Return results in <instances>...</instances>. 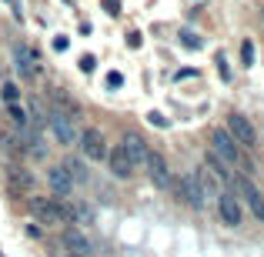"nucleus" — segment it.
I'll return each instance as SVG.
<instances>
[{
	"instance_id": "obj_1",
	"label": "nucleus",
	"mask_w": 264,
	"mask_h": 257,
	"mask_svg": "<svg viewBox=\"0 0 264 257\" xmlns=\"http://www.w3.org/2000/svg\"><path fill=\"white\" fill-rule=\"evenodd\" d=\"M30 214L40 224L54 227V224H64L67 220V204H60L57 197H30Z\"/></svg>"
},
{
	"instance_id": "obj_2",
	"label": "nucleus",
	"mask_w": 264,
	"mask_h": 257,
	"mask_svg": "<svg viewBox=\"0 0 264 257\" xmlns=\"http://www.w3.org/2000/svg\"><path fill=\"white\" fill-rule=\"evenodd\" d=\"M211 150H214L227 167H234L238 161H241V147H238V140H234L227 130H221V127L211 130Z\"/></svg>"
},
{
	"instance_id": "obj_3",
	"label": "nucleus",
	"mask_w": 264,
	"mask_h": 257,
	"mask_svg": "<svg viewBox=\"0 0 264 257\" xmlns=\"http://www.w3.org/2000/svg\"><path fill=\"white\" fill-rule=\"evenodd\" d=\"M77 144H80V154L87 161H107V140H104V134L97 127H84Z\"/></svg>"
},
{
	"instance_id": "obj_4",
	"label": "nucleus",
	"mask_w": 264,
	"mask_h": 257,
	"mask_svg": "<svg viewBox=\"0 0 264 257\" xmlns=\"http://www.w3.org/2000/svg\"><path fill=\"white\" fill-rule=\"evenodd\" d=\"M144 164H147V177H151L154 187H157V190H170L174 177H170V167H168V161H164V154H161V150H147Z\"/></svg>"
},
{
	"instance_id": "obj_5",
	"label": "nucleus",
	"mask_w": 264,
	"mask_h": 257,
	"mask_svg": "<svg viewBox=\"0 0 264 257\" xmlns=\"http://www.w3.org/2000/svg\"><path fill=\"white\" fill-rule=\"evenodd\" d=\"M227 134H231L241 147H247V150L258 147V130H254V124L247 120L244 114H231V117H227Z\"/></svg>"
},
{
	"instance_id": "obj_6",
	"label": "nucleus",
	"mask_w": 264,
	"mask_h": 257,
	"mask_svg": "<svg viewBox=\"0 0 264 257\" xmlns=\"http://www.w3.org/2000/svg\"><path fill=\"white\" fill-rule=\"evenodd\" d=\"M50 130H54V137L60 140L64 147L77 144V134H74V117H67V114H60V110H47V117H44Z\"/></svg>"
},
{
	"instance_id": "obj_7",
	"label": "nucleus",
	"mask_w": 264,
	"mask_h": 257,
	"mask_svg": "<svg viewBox=\"0 0 264 257\" xmlns=\"http://www.w3.org/2000/svg\"><path fill=\"white\" fill-rule=\"evenodd\" d=\"M217 210H221V220L227 227H238L244 220V210H241V201L234 197V190H221L217 194Z\"/></svg>"
},
{
	"instance_id": "obj_8",
	"label": "nucleus",
	"mask_w": 264,
	"mask_h": 257,
	"mask_svg": "<svg viewBox=\"0 0 264 257\" xmlns=\"http://www.w3.org/2000/svg\"><path fill=\"white\" fill-rule=\"evenodd\" d=\"M238 190H241L244 204L251 207V214H254L258 220H264V197H261V190L254 187V181H251L247 174H241V177H238Z\"/></svg>"
},
{
	"instance_id": "obj_9",
	"label": "nucleus",
	"mask_w": 264,
	"mask_h": 257,
	"mask_svg": "<svg viewBox=\"0 0 264 257\" xmlns=\"http://www.w3.org/2000/svg\"><path fill=\"white\" fill-rule=\"evenodd\" d=\"M174 190H177V197L188 204V207H194V210H201L204 207V197H201V187H197V181H194V174H184L177 184H170Z\"/></svg>"
},
{
	"instance_id": "obj_10",
	"label": "nucleus",
	"mask_w": 264,
	"mask_h": 257,
	"mask_svg": "<svg viewBox=\"0 0 264 257\" xmlns=\"http://www.w3.org/2000/svg\"><path fill=\"white\" fill-rule=\"evenodd\" d=\"M107 164H111V174L117 177V181H131L134 164H131V157L124 154V147L120 144L114 147V150H107Z\"/></svg>"
},
{
	"instance_id": "obj_11",
	"label": "nucleus",
	"mask_w": 264,
	"mask_h": 257,
	"mask_svg": "<svg viewBox=\"0 0 264 257\" xmlns=\"http://www.w3.org/2000/svg\"><path fill=\"white\" fill-rule=\"evenodd\" d=\"M64 247H67V254H74V257H94V244L84 237L80 231H64Z\"/></svg>"
},
{
	"instance_id": "obj_12",
	"label": "nucleus",
	"mask_w": 264,
	"mask_h": 257,
	"mask_svg": "<svg viewBox=\"0 0 264 257\" xmlns=\"http://www.w3.org/2000/svg\"><path fill=\"white\" fill-rule=\"evenodd\" d=\"M47 187L54 190L57 197H71L74 194V181L67 177L64 167H47Z\"/></svg>"
},
{
	"instance_id": "obj_13",
	"label": "nucleus",
	"mask_w": 264,
	"mask_h": 257,
	"mask_svg": "<svg viewBox=\"0 0 264 257\" xmlns=\"http://www.w3.org/2000/svg\"><path fill=\"white\" fill-rule=\"evenodd\" d=\"M120 147H124V154L131 157V164H144V157H147V144L137 137V134H124V140H120Z\"/></svg>"
},
{
	"instance_id": "obj_14",
	"label": "nucleus",
	"mask_w": 264,
	"mask_h": 257,
	"mask_svg": "<svg viewBox=\"0 0 264 257\" xmlns=\"http://www.w3.org/2000/svg\"><path fill=\"white\" fill-rule=\"evenodd\" d=\"M14 60H17L20 77H37V60H34V54H30L27 47H17V50H14Z\"/></svg>"
},
{
	"instance_id": "obj_15",
	"label": "nucleus",
	"mask_w": 264,
	"mask_h": 257,
	"mask_svg": "<svg viewBox=\"0 0 264 257\" xmlns=\"http://www.w3.org/2000/svg\"><path fill=\"white\" fill-rule=\"evenodd\" d=\"M194 181H197V187H201V197H217V194H221V190H217V177H214V174H211L208 167H204V170H197V174H194Z\"/></svg>"
},
{
	"instance_id": "obj_16",
	"label": "nucleus",
	"mask_w": 264,
	"mask_h": 257,
	"mask_svg": "<svg viewBox=\"0 0 264 257\" xmlns=\"http://www.w3.org/2000/svg\"><path fill=\"white\" fill-rule=\"evenodd\" d=\"M50 100L57 104L54 110H60V114H67V117H74V120H77V114H80V110H77L74 97H67V93L60 91V87H54V91H50Z\"/></svg>"
},
{
	"instance_id": "obj_17",
	"label": "nucleus",
	"mask_w": 264,
	"mask_h": 257,
	"mask_svg": "<svg viewBox=\"0 0 264 257\" xmlns=\"http://www.w3.org/2000/svg\"><path fill=\"white\" fill-rule=\"evenodd\" d=\"M204 167H208V170L214 174V177H217V181H231V167H227L224 161L214 154V150H208V154H204Z\"/></svg>"
},
{
	"instance_id": "obj_18",
	"label": "nucleus",
	"mask_w": 264,
	"mask_h": 257,
	"mask_svg": "<svg viewBox=\"0 0 264 257\" xmlns=\"http://www.w3.org/2000/svg\"><path fill=\"white\" fill-rule=\"evenodd\" d=\"M67 220H77V224H94V210L84 201H71L67 204Z\"/></svg>"
},
{
	"instance_id": "obj_19",
	"label": "nucleus",
	"mask_w": 264,
	"mask_h": 257,
	"mask_svg": "<svg viewBox=\"0 0 264 257\" xmlns=\"http://www.w3.org/2000/svg\"><path fill=\"white\" fill-rule=\"evenodd\" d=\"M60 167L67 170V177H71L74 184H84L87 177H91V174H87V167H84V161H77V157H67Z\"/></svg>"
},
{
	"instance_id": "obj_20",
	"label": "nucleus",
	"mask_w": 264,
	"mask_h": 257,
	"mask_svg": "<svg viewBox=\"0 0 264 257\" xmlns=\"http://www.w3.org/2000/svg\"><path fill=\"white\" fill-rule=\"evenodd\" d=\"M7 114H10V120H14V127H20V134L30 130V117H27V110L20 107V104H7Z\"/></svg>"
},
{
	"instance_id": "obj_21",
	"label": "nucleus",
	"mask_w": 264,
	"mask_h": 257,
	"mask_svg": "<svg viewBox=\"0 0 264 257\" xmlns=\"http://www.w3.org/2000/svg\"><path fill=\"white\" fill-rule=\"evenodd\" d=\"M10 184H14V187H24V190H30V187H34V177H30L27 170L14 167V170H10Z\"/></svg>"
},
{
	"instance_id": "obj_22",
	"label": "nucleus",
	"mask_w": 264,
	"mask_h": 257,
	"mask_svg": "<svg viewBox=\"0 0 264 257\" xmlns=\"http://www.w3.org/2000/svg\"><path fill=\"white\" fill-rule=\"evenodd\" d=\"M0 91H3V100H7V104H17V100H20V87H17V84H10V80H7Z\"/></svg>"
},
{
	"instance_id": "obj_23",
	"label": "nucleus",
	"mask_w": 264,
	"mask_h": 257,
	"mask_svg": "<svg viewBox=\"0 0 264 257\" xmlns=\"http://www.w3.org/2000/svg\"><path fill=\"white\" fill-rule=\"evenodd\" d=\"M181 44H184L188 50H201V40H197L194 30H181Z\"/></svg>"
},
{
	"instance_id": "obj_24",
	"label": "nucleus",
	"mask_w": 264,
	"mask_h": 257,
	"mask_svg": "<svg viewBox=\"0 0 264 257\" xmlns=\"http://www.w3.org/2000/svg\"><path fill=\"white\" fill-rule=\"evenodd\" d=\"M241 60H244V67H254V44L251 40L241 44Z\"/></svg>"
},
{
	"instance_id": "obj_25",
	"label": "nucleus",
	"mask_w": 264,
	"mask_h": 257,
	"mask_svg": "<svg viewBox=\"0 0 264 257\" xmlns=\"http://www.w3.org/2000/svg\"><path fill=\"white\" fill-rule=\"evenodd\" d=\"M217 70H221V80H231V67H227L224 54H217Z\"/></svg>"
},
{
	"instance_id": "obj_26",
	"label": "nucleus",
	"mask_w": 264,
	"mask_h": 257,
	"mask_svg": "<svg viewBox=\"0 0 264 257\" xmlns=\"http://www.w3.org/2000/svg\"><path fill=\"white\" fill-rule=\"evenodd\" d=\"M147 120H151L154 127H168V124H170L168 117H164V114H157V110H151V114H147Z\"/></svg>"
},
{
	"instance_id": "obj_27",
	"label": "nucleus",
	"mask_w": 264,
	"mask_h": 257,
	"mask_svg": "<svg viewBox=\"0 0 264 257\" xmlns=\"http://www.w3.org/2000/svg\"><path fill=\"white\" fill-rule=\"evenodd\" d=\"M107 87H114V91H117V87H124V77H120L117 70H111V73H107Z\"/></svg>"
},
{
	"instance_id": "obj_28",
	"label": "nucleus",
	"mask_w": 264,
	"mask_h": 257,
	"mask_svg": "<svg viewBox=\"0 0 264 257\" xmlns=\"http://www.w3.org/2000/svg\"><path fill=\"white\" fill-rule=\"evenodd\" d=\"M94 64H97V60H94L91 54H84V57H80V70H84V73H91V70H94Z\"/></svg>"
},
{
	"instance_id": "obj_29",
	"label": "nucleus",
	"mask_w": 264,
	"mask_h": 257,
	"mask_svg": "<svg viewBox=\"0 0 264 257\" xmlns=\"http://www.w3.org/2000/svg\"><path fill=\"white\" fill-rule=\"evenodd\" d=\"M54 50H67V37H57V40H54Z\"/></svg>"
},
{
	"instance_id": "obj_30",
	"label": "nucleus",
	"mask_w": 264,
	"mask_h": 257,
	"mask_svg": "<svg viewBox=\"0 0 264 257\" xmlns=\"http://www.w3.org/2000/svg\"><path fill=\"white\" fill-rule=\"evenodd\" d=\"M127 44H131L134 50H137V47H141V34H131V37H127Z\"/></svg>"
},
{
	"instance_id": "obj_31",
	"label": "nucleus",
	"mask_w": 264,
	"mask_h": 257,
	"mask_svg": "<svg viewBox=\"0 0 264 257\" xmlns=\"http://www.w3.org/2000/svg\"><path fill=\"white\" fill-rule=\"evenodd\" d=\"M104 7H107L111 14H117V0H104Z\"/></svg>"
},
{
	"instance_id": "obj_32",
	"label": "nucleus",
	"mask_w": 264,
	"mask_h": 257,
	"mask_svg": "<svg viewBox=\"0 0 264 257\" xmlns=\"http://www.w3.org/2000/svg\"><path fill=\"white\" fill-rule=\"evenodd\" d=\"M67 257H74V254H67Z\"/></svg>"
},
{
	"instance_id": "obj_33",
	"label": "nucleus",
	"mask_w": 264,
	"mask_h": 257,
	"mask_svg": "<svg viewBox=\"0 0 264 257\" xmlns=\"http://www.w3.org/2000/svg\"><path fill=\"white\" fill-rule=\"evenodd\" d=\"M261 17H264V10H261Z\"/></svg>"
}]
</instances>
